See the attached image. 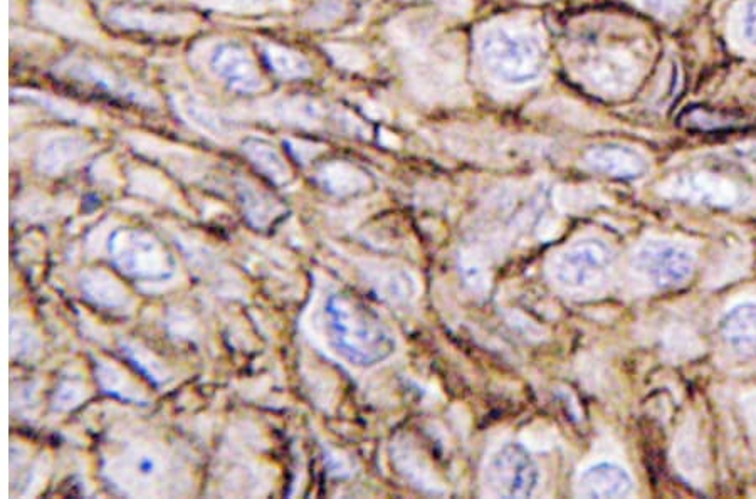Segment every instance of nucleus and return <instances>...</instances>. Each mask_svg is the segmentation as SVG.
<instances>
[{"instance_id": "nucleus-12", "label": "nucleus", "mask_w": 756, "mask_h": 499, "mask_svg": "<svg viewBox=\"0 0 756 499\" xmlns=\"http://www.w3.org/2000/svg\"><path fill=\"white\" fill-rule=\"evenodd\" d=\"M110 21L121 29L155 32V34H187L195 26L194 17L185 14H155L130 7H116L110 11Z\"/></svg>"}, {"instance_id": "nucleus-19", "label": "nucleus", "mask_w": 756, "mask_h": 499, "mask_svg": "<svg viewBox=\"0 0 756 499\" xmlns=\"http://www.w3.org/2000/svg\"><path fill=\"white\" fill-rule=\"evenodd\" d=\"M264 58L268 61L269 68L281 78L301 79L311 74V66L305 56H301L293 49L283 48L278 44H268L264 46Z\"/></svg>"}, {"instance_id": "nucleus-26", "label": "nucleus", "mask_w": 756, "mask_h": 499, "mask_svg": "<svg viewBox=\"0 0 756 499\" xmlns=\"http://www.w3.org/2000/svg\"><path fill=\"white\" fill-rule=\"evenodd\" d=\"M647 9L654 12L656 16L664 19H674L683 14L686 9V0H644Z\"/></svg>"}, {"instance_id": "nucleus-3", "label": "nucleus", "mask_w": 756, "mask_h": 499, "mask_svg": "<svg viewBox=\"0 0 756 499\" xmlns=\"http://www.w3.org/2000/svg\"><path fill=\"white\" fill-rule=\"evenodd\" d=\"M108 251L116 268L130 278L160 281L174 274V261L147 232L115 231L108 242Z\"/></svg>"}, {"instance_id": "nucleus-11", "label": "nucleus", "mask_w": 756, "mask_h": 499, "mask_svg": "<svg viewBox=\"0 0 756 499\" xmlns=\"http://www.w3.org/2000/svg\"><path fill=\"white\" fill-rule=\"evenodd\" d=\"M585 163L588 169L614 179H639L647 170L646 158L641 153L620 145L592 148L585 155Z\"/></svg>"}, {"instance_id": "nucleus-14", "label": "nucleus", "mask_w": 756, "mask_h": 499, "mask_svg": "<svg viewBox=\"0 0 756 499\" xmlns=\"http://www.w3.org/2000/svg\"><path fill=\"white\" fill-rule=\"evenodd\" d=\"M720 333L726 345L736 352H755L756 303H740L726 311L720 321Z\"/></svg>"}, {"instance_id": "nucleus-28", "label": "nucleus", "mask_w": 756, "mask_h": 499, "mask_svg": "<svg viewBox=\"0 0 756 499\" xmlns=\"http://www.w3.org/2000/svg\"><path fill=\"white\" fill-rule=\"evenodd\" d=\"M738 153H740L741 158H745L748 162L756 165V143L743 145V147L738 148Z\"/></svg>"}, {"instance_id": "nucleus-21", "label": "nucleus", "mask_w": 756, "mask_h": 499, "mask_svg": "<svg viewBox=\"0 0 756 499\" xmlns=\"http://www.w3.org/2000/svg\"><path fill=\"white\" fill-rule=\"evenodd\" d=\"M244 152L269 179L274 180V182H284V180L289 179L288 165L284 163L281 155L273 147H269L268 143L249 140L244 145Z\"/></svg>"}, {"instance_id": "nucleus-22", "label": "nucleus", "mask_w": 756, "mask_h": 499, "mask_svg": "<svg viewBox=\"0 0 756 499\" xmlns=\"http://www.w3.org/2000/svg\"><path fill=\"white\" fill-rule=\"evenodd\" d=\"M271 0H204V6L232 14H258L268 9Z\"/></svg>"}, {"instance_id": "nucleus-1", "label": "nucleus", "mask_w": 756, "mask_h": 499, "mask_svg": "<svg viewBox=\"0 0 756 499\" xmlns=\"http://www.w3.org/2000/svg\"><path fill=\"white\" fill-rule=\"evenodd\" d=\"M331 347L355 367H373L395 352V340L380 316L357 296L335 293L326 301Z\"/></svg>"}, {"instance_id": "nucleus-18", "label": "nucleus", "mask_w": 756, "mask_h": 499, "mask_svg": "<svg viewBox=\"0 0 756 499\" xmlns=\"http://www.w3.org/2000/svg\"><path fill=\"white\" fill-rule=\"evenodd\" d=\"M263 110L269 115L276 116L279 120L298 123V125H310L321 116V108L316 105L315 101L300 98V96L271 100L266 103Z\"/></svg>"}, {"instance_id": "nucleus-17", "label": "nucleus", "mask_w": 756, "mask_h": 499, "mask_svg": "<svg viewBox=\"0 0 756 499\" xmlns=\"http://www.w3.org/2000/svg\"><path fill=\"white\" fill-rule=\"evenodd\" d=\"M174 106L185 120L190 121L195 128H199L209 135H224L226 128L221 118L212 111V108L205 105L204 101L192 95V93H177L172 96Z\"/></svg>"}, {"instance_id": "nucleus-7", "label": "nucleus", "mask_w": 756, "mask_h": 499, "mask_svg": "<svg viewBox=\"0 0 756 499\" xmlns=\"http://www.w3.org/2000/svg\"><path fill=\"white\" fill-rule=\"evenodd\" d=\"M58 73L68 78L76 79L78 83L96 86L110 95L120 96L126 100L138 103V105L155 108L158 106V98L155 93L133 83L130 79L123 78L113 69L106 68L103 64L95 63L90 59L69 58L58 66Z\"/></svg>"}, {"instance_id": "nucleus-27", "label": "nucleus", "mask_w": 756, "mask_h": 499, "mask_svg": "<svg viewBox=\"0 0 756 499\" xmlns=\"http://www.w3.org/2000/svg\"><path fill=\"white\" fill-rule=\"evenodd\" d=\"M743 31L748 43L756 48V0H748L743 16Z\"/></svg>"}, {"instance_id": "nucleus-8", "label": "nucleus", "mask_w": 756, "mask_h": 499, "mask_svg": "<svg viewBox=\"0 0 756 499\" xmlns=\"http://www.w3.org/2000/svg\"><path fill=\"white\" fill-rule=\"evenodd\" d=\"M210 68L231 90L252 95L266 88L256 63L239 44L219 43L210 53Z\"/></svg>"}, {"instance_id": "nucleus-16", "label": "nucleus", "mask_w": 756, "mask_h": 499, "mask_svg": "<svg viewBox=\"0 0 756 499\" xmlns=\"http://www.w3.org/2000/svg\"><path fill=\"white\" fill-rule=\"evenodd\" d=\"M88 143L73 135L51 138L39 153V165L44 172L59 174L88 153Z\"/></svg>"}, {"instance_id": "nucleus-10", "label": "nucleus", "mask_w": 756, "mask_h": 499, "mask_svg": "<svg viewBox=\"0 0 756 499\" xmlns=\"http://www.w3.org/2000/svg\"><path fill=\"white\" fill-rule=\"evenodd\" d=\"M585 83L604 95H622L636 79V66L622 54L602 53L582 69Z\"/></svg>"}, {"instance_id": "nucleus-5", "label": "nucleus", "mask_w": 756, "mask_h": 499, "mask_svg": "<svg viewBox=\"0 0 756 499\" xmlns=\"http://www.w3.org/2000/svg\"><path fill=\"white\" fill-rule=\"evenodd\" d=\"M538 468L520 444H506L494 452L484 473L489 493L498 498H528L538 486Z\"/></svg>"}, {"instance_id": "nucleus-13", "label": "nucleus", "mask_w": 756, "mask_h": 499, "mask_svg": "<svg viewBox=\"0 0 756 499\" xmlns=\"http://www.w3.org/2000/svg\"><path fill=\"white\" fill-rule=\"evenodd\" d=\"M632 489L634 481L622 466L599 463L583 471L577 491L583 498H625Z\"/></svg>"}, {"instance_id": "nucleus-24", "label": "nucleus", "mask_w": 756, "mask_h": 499, "mask_svg": "<svg viewBox=\"0 0 756 499\" xmlns=\"http://www.w3.org/2000/svg\"><path fill=\"white\" fill-rule=\"evenodd\" d=\"M326 51L330 53L331 59L338 66L345 69H362L367 64V59L357 48L345 46V44H330L326 46Z\"/></svg>"}, {"instance_id": "nucleus-20", "label": "nucleus", "mask_w": 756, "mask_h": 499, "mask_svg": "<svg viewBox=\"0 0 756 499\" xmlns=\"http://www.w3.org/2000/svg\"><path fill=\"white\" fill-rule=\"evenodd\" d=\"M11 93L12 96H17V98H26V100L32 101V103H37L42 108H46V110L51 111L54 115L66 118V120L79 121V123H95V115L90 110H84V108L74 105L71 101L54 98V96L48 95V93L22 90V88L12 90Z\"/></svg>"}, {"instance_id": "nucleus-2", "label": "nucleus", "mask_w": 756, "mask_h": 499, "mask_svg": "<svg viewBox=\"0 0 756 499\" xmlns=\"http://www.w3.org/2000/svg\"><path fill=\"white\" fill-rule=\"evenodd\" d=\"M484 68L504 85H525L540 74L543 51L535 37L508 27H491L479 43Z\"/></svg>"}, {"instance_id": "nucleus-15", "label": "nucleus", "mask_w": 756, "mask_h": 499, "mask_svg": "<svg viewBox=\"0 0 756 499\" xmlns=\"http://www.w3.org/2000/svg\"><path fill=\"white\" fill-rule=\"evenodd\" d=\"M674 187L678 192H686L691 199L709 204H731L736 199L735 185L713 174L683 175Z\"/></svg>"}, {"instance_id": "nucleus-4", "label": "nucleus", "mask_w": 756, "mask_h": 499, "mask_svg": "<svg viewBox=\"0 0 756 499\" xmlns=\"http://www.w3.org/2000/svg\"><path fill=\"white\" fill-rule=\"evenodd\" d=\"M614 259L612 249L605 242L597 239L578 241L553 261V278L573 291L594 288L609 276Z\"/></svg>"}, {"instance_id": "nucleus-23", "label": "nucleus", "mask_w": 756, "mask_h": 499, "mask_svg": "<svg viewBox=\"0 0 756 499\" xmlns=\"http://www.w3.org/2000/svg\"><path fill=\"white\" fill-rule=\"evenodd\" d=\"M343 11H345V6L342 0H325L308 14L306 24L315 27L328 26L342 16Z\"/></svg>"}, {"instance_id": "nucleus-25", "label": "nucleus", "mask_w": 756, "mask_h": 499, "mask_svg": "<svg viewBox=\"0 0 756 499\" xmlns=\"http://www.w3.org/2000/svg\"><path fill=\"white\" fill-rule=\"evenodd\" d=\"M688 118L691 127L703 128V130L730 127L731 123H733L726 116L718 115V113H713V111L699 110V108L688 113Z\"/></svg>"}, {"instance_id": "nucleus-9", "label": "nucleus", "mask_w": 756, "mask_h": 499, "mask_svg": "<svg viewBox=\"0 0 756 499\" xmlns=\"http://www.w3.org/2000/svg\"><path fill=\"white\" fill-rule=\"evenodd\" d=\"M32 12L42 26L86 43H100V34L90 19L68 0H34Z\"/></svg>"}, {"instance_id": "nucleus-6", "label": "nucleus", "mask_w": 756, "mask_h": 499, "mask_svg": "<svg viewBox=\"0 0 756 499\" xmlns=\"http://www.w3.org/2000/svg\"><path fill=\"white\" fill-rule=\"evenodd\" d=\"M634 266L637 273L657 288H672L691 278L696 258L683 244L651 241L637 251Z\"/></svg>"}]
</instances>
